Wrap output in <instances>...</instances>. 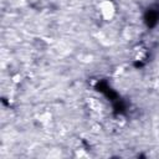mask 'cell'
I'll return each instance as SVG.
<instances>
[{
  "label": "cell",
  "instance_id": "6da1fadb",
  "mask_svg": "<svg viewBox=\"0 0 159 159\" xmlns=\"http://www.w3.org/2000/svg\"><path fill=\"white\" fill-rule=\"evenodd\" d=\"M114 11H116L114 5L111 1H103L101 4V14L103 15L104 19H107V20L112 19L114 15Z\"/></svg>",
  "mask_w": 159,
  "mask_h": 159
}]
</instances>
